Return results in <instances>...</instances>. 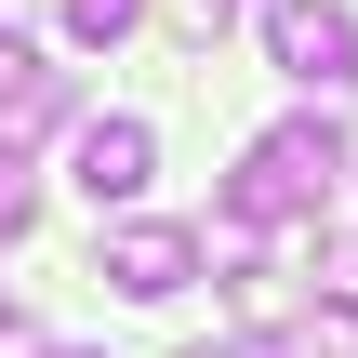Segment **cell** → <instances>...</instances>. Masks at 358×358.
Returning a JSON list of instances; mask_svg holds the SVG:
<instances>
[{"mask_svg":"<svg viewBox=\"0 0 358 358\" xmlns=\"http://www.w3.org/2000/svg\"><path fill=\"white\" fill-rule=\"evenodd\" d=\"M332 186H345V120L292 106V120H266V133L239 146V173H226V239H266V226H292V213H332Z\"/></svg>","mask_w":358,"mask_h":358,"instance_id":"obj_1","label":"cell"},{"mask_svg":"<svg viewBox=\"0 0 358 358\" xmlns=\"http://www.w3.org/2000/svg\"><path fill=\"white\" fill-rule=\"evenodd\" d=\"M266 66L345 106V93H358V13H345V0H266Z\"/></svg>","mask_w":358,"mask_h":358,"instance_id":"obj_2","label":"cell"},{"mask_svg":"<svg viewBox=\"0 0 358 358\" xmlns=\"http://www.w3.org/2000/svg\"><path fill=\"white\" fill-rule=\"evenodd\" d=\"M66 186H80L93 213H133V199L159 186V120H133V106L80 120V133H66Z\"/></svg>","mask_w":358,"mask_h":358,"instance_id":"obj_3","label":"cell"},{"mask_svg":"<svg viewBox=\"0 0 358 358\" xmlns=\"http://www.w3.org/2000/svg\"><path fill=\"white\" fill-rule=\"evenodd\" d=\"M93 279H106V292H133V306H173V292L199 279V226H159V213H120V226L93 239Z\"/></svg>","mask_w":358,"mask_h":358,"instance_id":"obj_4","label":"cell"},{"mask_svg":"<svg viewBox=\"0 0 358 358\" xmlns=\"http://www.w3.org/2000/svg\"><path fill=\"white\" fill-rule=\"evenodd\" d=\"M306 266H319V306H332V319H358V213H332V226H319V252H306Z\"/></svg>","mask_w":358,"mask_h":358,"instance_id":"obj_5","label":"cell"},{"mask_svg":"<svg viewBox=\"0 0 358 358\" xmlns=\"http://www.w3.org/2000/svg\"><path fill=\"white\" fill-rule=\"evenodd\" d=\"M53 13H66V40H80V53H106V40H133V27H146V0H53Z\"/></svg>","mask_w":358,"mask_h":358,"instance_id":"obj_6","label":"cell"},{"mask_svg":"<svg viewBox=\"0 0 358 358\" xmlns=\"http://www.w3.org/2000/svg\"><path fill=\"white\" fill-rule=\"evenodd\" d=\"M27 226H40V173H27V159H0V252H13Z\"/></svg>","mask_w":358,"mask_h":358,"instance_id":"obj_7","label":"cell"},{"mask_svg":"<svg viewBox=\"0 0 358 358\" xmlns=\"http://www.w3.org/2000/svg\"><path fill=\"white\" fill-rule=\"evenodd\" d=\"M40 80H53V66H40V53H27V40H13V27H0V106H27V93H40Z\"/></svg>","mask_w":358,"mask_h":358,"instance_id":"obj_8","label":"cell"},{"mask_svg":"<svg viewBox=\"0 0 358 358\" xmlns=\"http://www.w3.org/2000/svg\"><path fill=\"white\" fill-rule=\"evenodd\" d=\"M226 13H266V0H199V40H213V27H226Z\"/></svg>","mask_w":358,"mask_h":358,"instance_id":"obj_9","label":"cell"},{"mask_svg":"<svg viewBox=\"0 0 358 358\" xmlns=\"http://www.w3.org/2000/svg\"><path fill=\"white\" fill-rule=\"evenodd\" d=\"M0 345H27V319H13V279H0Z\"/></svg>","mask_w":358,"mask_h":358,"instance_id":"obj_10","label":"cell"},{"mask_svg":"<svg viewBox=\"0 0 358 358\" xmlns=\"http://www.w3.org/2000/svg\"><path fill=\"white\" fill-rule=\"evenodd\" d=\"M27 358H93V345H27Z\"/></svg>","mask_w":358,"mask_h":358,"instance_id":"obj_11","label":"cell"}]
</instances>
